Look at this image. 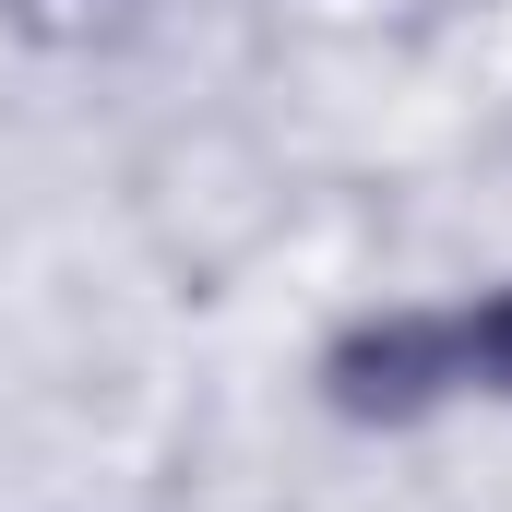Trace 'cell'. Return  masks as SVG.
<instances>
[{
	"mask_svg": "<svg viewBox=\"0 0 512 512\" xmlns=\"http://www.w3.org/2000/svg\"><path fill=\"white\" fill-rule=\"evenodd\" d=\"M334 417L358 429H405L429 417L441 393H465V346H453V310H382V322H346L334 358H322Z\"/></svg>",
	"mask_w": 512,
	"mask_h": 512,
	"instance_id": "6da1fadb",
	"label": "cell"
},
{
	"mask_svg": "<svg viewBox=\"0 0 512 512\" xmlns=\"http://www.w3.org/2000/svg\"><path fill=\"white\" fill-rule=\"evenodd\" d=\"M0 12H24V24H72V12H96V0H0Z\"/></svg>",
	"mask_w": 512,
	"mask_h": 512,
	"instance_id": "3957f363",
	"label": "cell"
},
{
	"mask_svg": "<svg viewBox=\"0 0 512 512\" xmlns=\"http://www.w3.org/2000/svg\"><path fill=\"white\" fill-rule=\"evenodd\" d=\"M453 346H465V382L512 393V286H501V298H477V310H453Z\"/></svg>",
	"mask_w": 512,
	"mask_h": 512,
	"instance_id": "7a4b0ae2",
	"label": "cell"
}]
</instances>
